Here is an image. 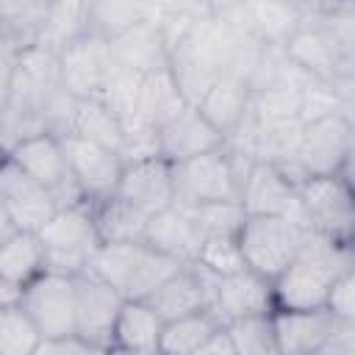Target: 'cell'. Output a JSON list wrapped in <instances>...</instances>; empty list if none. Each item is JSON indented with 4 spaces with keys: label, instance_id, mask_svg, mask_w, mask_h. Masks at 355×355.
I'll list each match as a JSON object with an SVG mask.
<instances>
[{
    "label": "cell",
    "instance_id": "1",
    "mask_svg": "<svg viewBox=\"0 0 355 355\" xmlns=\"http://www.w3.org/2000/svg\"><path fill=\"white\" fill-rule=\"evenodd\" d=\"M355 263L347 244L308 233L294 263L275 280L277 311H316L327 308L336 280Z\"/></svg>",
    "mask_w": 355,
    "mask_h": 355
},
{
    "label": "cell",
    "instance_id": "2",
    "mask_svg": "<svg viewBox=\"0 0 355 355\" xmlns=\"http://www.w3.org/2000/svg\"><path fill=\"white\" fill-rule=\"evenodd\" d=\"M252 158L236 147H225L183 164H172L175 205L200 208L214 202H241Z\"/></svg>",
    "mask_w": 355,
    "mask_h": 355
},
{
    "label": "cell",
    "instance_id": "3",
    "mask_svg": "<svg viewBox=\"0 0 355 355\" xmlns=\"http://www.w3.org/2000/svg\"><path fill=\"white\" fill-rule=\"evenodd\" d=\"M36 236L44 247L47 272L69 277L83 275L103 244L92 205L61 208Z\"/></svg>",
    "mask_w": 355,
    "mask_h": 355
},
{
    "label": "cell",
    "instance_id": "4",
    "mask_svg": "<svg viewBox=\"0 0 355 355\" xmlns=\"http://www.w3.org/2000/svg\"><path fill=\"white\" fill-rule=\"evenodd\" d=\"M308 233L311 230L302 222L288 216H247L239 233V247L247 269L275 283L294 263Z\"/></svg>",
    "mask_w": 355,
    "mask_h": 355
},
{
    "label": "cell",
    "instance_id": "5",
    "mask_svg": "<svg viewBox=\"0 0 355 355\" xmlns=\"http://www.w3.org/2000/svg\"><path fill=\"white\" fill-rule=\"evenodd\" d=\"M300 208L311 233L349 244L355 233V189L338 178H308L300 183Z\"/></svg>",
    "mask_w": 355,
    "mask_h": 355
},
{
    "label": "cell",
    "instance_id": "6",
    "mask_svg": "<svg viewBox=\"0 0 355 355\" xmlns=\"http://www.w3.org/2000/svg\"><path fill=\"white\" fill-rule=\"evenodd\" d=\"M14 161L25 175H31L36 183H42L58 202V208H75V205H89L72 169L64 155L61 139L53 133H39L17 141L14 150L6 155Z\"/></svg>",
    "mask_w": 355,
    "mask_h": 355
},
{
    "label": "cell",
    "instance_id": "7",
    "mask_svg": "<svg viewBox=\"0 0 355 355\" xmlns=\"http://www.w3.org/2000/svg\"><path fill=\"white\" fill-rule=\"evenodd\" d=\"M352 147H355V122L347 111L311 119L305 122L302 141L297 150V169L305 180L338 175Z\"/></svg>",
    "mask_w": 355,
    "mask_h": 355
},
{
    "label": "cell",
    "instance_id": "8",
    "mask_svg": "<svg viewBox=\"0 0 355 355\" xmlns=\"http://www.w3.org/2000/svg\"><path fill=\"white\" fill-rule=\"evenodd\" d=\"M17 305L36 324L42 338L75 336V277L42 272L22 288Z\"/></svg>",
    "mask_w": 355,
    "mask_h": 355
},
{
    "label": "cell",
    "instance_id": "9",
    "mask_svg": "<svg viewBox=\"0 0 355 355\" xmlns=\"http://www.w3.org/2000/svg\"><path fill=\"white\" fill-rule=\"evenodd\" d=\"M114 69L116 61L111 53V42L97 33H86L58 53L61 89L78 100H100Z\"/></svg>",
    "mask_w": 355,
    "mask_h": 355
},
{
    "label": "cell",
    "instance_id": "10",
    "mask_svg": "<svg viewBox=\"0 0 355 355\" xmlns=\"http://www.w3.org/2000/svg\"><path fill=\"white\" fill-rule=\"evenodd\" d=\"M122 305L125 297L86 269L75 277V336L97 349H111Z\"/></svg>",
    "mask_w": 355,
    "mask_h": 355
},
{
    "label": "cell",
    "instance_id": "11",
    "mask_svg": "<svg viewBox=\"0 0 355 355\" xmlns=\"http://www.w3.org/2000/svg\"><path fill=\"white\" fill-rule=\"evenodd\" d=\"M61 139V147H64V155L69 161V169L86 197L89 205H97L103 200H111L116 194V186L122 180V172H125V161L119 153L103 147V144H94V141H86L80 136H58Z\"/></svg>",
    "mask_w": 355,
    "mask_h": 355
},
{
    "label": "cell",
    "instance_id": "12",
    "mask_svg": "<svg viewBox=\"0 0 355 355\" xmlns=\"http://www.w3.org/2000/svg\"><path fill=\"white\" fill-rule=\"evenodd\" d=\"M58 211L55 197L6 158L0 169V214L8 216L19 233H39Z\"/></svg>",
    "mask_w": 355,
    "mask_h": 355
},
{
    "label": "cell",
    "instance_id": "13",
    "mask_svg": "<svg viewBox=\"0 0 355 355\" xmlns=\"http://www.w3.org/2000/svg\"><path fill=\"white\" fill-rule=\"evenodd\" d=\"M241 205L247 216H288L305 225L302 208H300V183L291 180L277 164H269V161L250 164V172L241 189Z\"/></svg>",
    "mask_w": 355,
    "mask_h": 355
},
{
    "label": "cell",
    "instance_id": "14",
    "mask_svg": "<svg viewBox=\"0 0 355 355\" xmlns=\"http://www.w3.org/2000/svg\"><path fill=\"white\" fill-rule=\"evenodd\" d=\"M158 144H161V158L166 164H183V161L225 150L227 136L216 130L214 122L197 105H186L172 122H166L158 130Z\"/></svg>",
    "mask_w": 355,
    "mask_h": 355
},
{
    "label": "cell",
    "instance_id": "15",
    "mask_svg": "<svg viewBox=\"0 0 355 355\" xmlns=\"http://www.w3.org/2000/svg\"><path fill=\"white\" fill-rule=\"evenodd\" d=\"M211 311L227 324L244 316H261L275 313V283L252 269H241L225 277H216L214 283V302Z\"/></svg>",
    "mask_w": 355,
    "mask_h": 355
},
{
    "label": "cell",
    "instance_id": "16",
    "mask_svg": "<svg viewBox=\"0 0 355 355\" xmlns=\"http://www.w3.org/2000/svg\"><path fill=\"white\" fill-rule=\"evenodd\" d=\"M122 202L133 205L144 216H155L175 205V183H172V164L164 158L136 161L125 164L122 180L116 186V194Z\"/></svg>",
    "mask_w": 355,
    "mask_h": 355
},
{
    "label": "cell",
    "instance_id": "17",
    "mask_svg": "<svg viewBox=\"0 0 355 355\" xmlns=\"http://www.w3.org/2000/svg\"><path fill=\"white\" fill-rule=\"evenodd\" d=\"M214 283H216V275H211L200 263H189V266H180L147 302L155 308V313L164 322H175L200 311H211Z\"/></svg>",
    "mask_w": 355,
    "mask_h": 355
},
{
    "label": "cell",
    "instance_id": "18",
    "mask_svg": "<svg viewBox=\"0 0 355 355\" xmlns=\"http://www.w3.org/2000/svg\"><path fill=\"white\" fill-rule=\"evenodd\" d=\"M255 69L258 67H233V69H227L211 86V92L202 97V103L197 105L214 122V128L227 136V141L241 130V125L247 119L250 100H252Z\"/></svg>",
    "mask_w": 355,
    "mask_h": 355
},
{
    "label": "cell",
    "instance_id": "19",
    "mask_svg": "<svg viewBox=\"0 0 355 355\" xmlns=\"http://www.w3.org/2000/svg\"><path fill=\"white\" fill-rule=\"evenodd\" d=\"M111 53H114L116 67L136 72L141 78L169 69V64H172L169 42L155 19H147L141 25L119 33L116 39H111Z\"/></svg>",
    "mask_w": 355,
    "mask_h": 355
},
{
    "label": "cell",
    "instance_id": "20",
    "mask_svg": "<svg viewBox=\"0 0 355 355\" xmlns=\"http://www.w3.org/2000/svg\"><path fill=\"white\" fill-rule=\"evenodd\" d=\"M341 322L327 311H275V330L283 355H311L327 349Z\"/></svg>",
    "mask_w": 355,
    "mask_h": 355
},
{
    "label": "cell",
    "instance_id": "21",
    "mask_svg": "<svg viewBox=\"0 0 355 355\" xmlns=\"http://www.w3.org/2000/svg\"><path fill=\"white\" fill-rule=\"evenodd\" d=\"M144 244L169 255V258H175V261H180L183 266H189V263H197V258H200L202 233H200L189 208L172 205V208L155 214L147 222Z\"/></svg>",
    "mask_w": 355,
    "mask_h": 355
},
{
    "label": "cell",
    "instance_id": "22",
    "mask_svg": "<svg viewBox=\"0 0 355 355\" xmlns=\"http://www.w3.org/2000/svg\"><path fill=\"white\" fill-rule=\"evenodd\" d=\"M186 105H189V100L183 97L172 69H161V72H153V75H147L141 80V92H139V103H136L133 119L147 125V128H153V130H161Z\"/></svg>",
    "mask_w": 355,
    "mask_h": 355
},
{
    "label": "cell",
    "instance_id": "23",
    "mask_svg": "<svg viewBox=\"0 0 355 355\" xmlns=\"http://www.w3.org/2000/svg\"><path fill=\"white\" fill-rule=\"evenodd\" d=\"M164 324L166 322L155 313V308L147 300H125L114 327V347L158 355Z\"/></svg>",
    "mask_w": 355,
    "mask_h": 355
},
{
    "label": "cell",
    "instance_id": "24",
    "mask_svg": "<svg viewBox=\"0 0 355 355\" xmlns=\"http://www.w3.org/2000/svg\"><path fill=\"white\" fill-rule=\"evenodd\" d=\"M286 55L305 72H311V78L327 80L336 75L338 69V55H341V44L333 33L322 31V28H300L286 44H283Z\"/></svg>",
    "mask_w": 355,
    "mask_h": 355
},
{
    "label": "cell",
    "instance_id": "25",
    "mask_svg": "<svg viewBox=\"0 0 355 355\" xmlns=\"http://www.w3.org/2000/svg\"><path fill=\"white\" fill-rule=\"evenodd\" d=\"M42 272H47V263L36 233H17L0 241V286L22 291Z\"/></svg>",
    "mask_w": 355,
    "mask_h": 355
},
{
    "label": "cell",
    "instance_id": "26",
    "mask_svg": "<svg viewBox=\"0 0 355 355\" xmlns=\"http://www.w3.org/2000/svg\"><path fill=\"white\" fill-rule=\"evenodd\" d=\"M69 133L72 136H80L86 141L103 144V147H108V150H114V153L122 155V147H125V125L100 100H80L78 103Z\"/></svg>",
    "mask_w": 355,
    "mask_h": 355
},
{
    "label": "cell",
    "instance_id": "27",
    "mask_svg": "<svg viewBox=\"0 0 355 355\" xmlns=\"http://www.w3.org/2000/svg\"><path fill=\"white\" fill-rule=\"evenodd\" d=\"M225 322L214 311H200L164 324L158 355H194L214 333H219Z\"/></svg>",
    "mask_w": 355,
    "mask_h": 355
},
{
    "label": "cell",
    "instance_id": "28",
    "mask_svg": "<svg viewBox=\"0 0 355 355\" xmlns=\"http://www.w3.org/2000/svg\"><path fill=\"white\" fill-rule=\"evenodd\" d=\"M250 25L261 44L277 47L286 44L302 28V8L286 3H250L247 6Z\"/></svg>",
    "mask_w": 355,
    "mask_h": 355
},
{
    "label": "cell",
    "instance_id": "29",
    "mask_svg": "<svg viewBox=\"0 0 355 355\" xmlns=\"http://www.w3.org/2000/svg\"><path fill=\"white\" fill-rule=\"evenodd\" d=\"M86 33H92L89 31V3H55L47 8L39 47L58 55L64 47H69L75 39H80Z\"/></svg>",
    "mask_w": 355,
    "mask_h": 355
},
{
    "label": "cell",
    "instance_id": "30",
    "mask_svg": "<svg viewBox=\"0 0 355 355\" xmlns=\"http://www.w3.org/2000/svg\"><path fill=\"white\" fill-rule=\"evenodd\" d=\"M92 211H94V222H97L103 241H144L150 216H144L133 205L122 202L119 197L103 200V202L92 205Z\"/></svg>",
    "mask_w": 355,
    "mask_h": 355
},
{
    "label": "cell",
    "instance_id": "31",
    "mask_svg": "<svg viewBox=\"0 0 355 355\" xmlns=\"http://www.w3.org/2000/svg\"><path fill=\"white\" fill-rule=\"evenodd\" d=\"M236 355H283L277 330H275V313H261V316H244L236 322L225 324Z\"/></svg>",
    "mask_w": 355,
    "mask_h": 355
},
{
    "label": "cell",
    "instance_id": "32",
    "mask_svg": "<svg viewBox=\"0 0 355 355\" xmlns=\"http://www.w3.org/2000/svg\"><path fill=\"white\" fill-rule=\"evenodd\" d=\"M155 8L141 3H89V31L103 39H116L119 33L153 19Z\"/></svg>",
    "mask_w": 355,
    "mask_h": 355
},
{
    "label": "cell",
    "instance_id": "33",
    "mask_svg": "<svg viewBox=\"0 0 355 355\" xmlns=\"http://www.w3.org/2000/svg\"><path fill=\"white\" fill-rule=\"evenodd\" d=\"M42 333L19 305L0 308V355H36Z\"/></svg>",
    "mask_w": 355,
    "mask_h": 355
},
{
    "label": "cell",
    "instance_id": "34",
    "mask_svg": "<svg viewBox=\"0 0 355 355\" xmlns=\"http://www.w3.org/2000/svg\"><path fill=\"white\" fill-rule=\"evenodd\" d=\"M202 241L205 239H239L244 222H247V211L241 202H214V205H200V208H189Z\"/></svg>",
    "mask_w": 355,
    "mask_h": 355
},
{
    "label": "cell",
    "instance_id": "35",
    "mask_svg": "<svg viewBox=\"0 0 355 355\" xmlns=\"http://www.w3.org/2000/svg\"><path fill=\"white\" fill-rule=\"evenodd\" d=\"M197 263L202 269H208L211 275H216V277H225V275L247 269L241 247H239V239H227V236L225 239H205L202 247H200Z\"/></svg>",
    "mask_w": 355,
    "mask_h": 355
},
{
    "label": "cell",
    "instance_id": "36",
    "mask_svg": "<svg viewBox=\"0 0 355 355\" xmlns=\"http://www.w3.org/2000/svg\"><path fill=\"white\" fill-rule=\"evenodd\" d=\"M327 311L341 322L355 327V263L336 280L330 300H327Z\"/></svg>",
    "mask_w": 355,
    "mask_h": 355
},
{
    "label": "cell",
    "instance_id": "37",
    "mask_svg": "<svg viewBox=\"0 0 355 355\" xmlns=\"http://www.w3.org/2000/svg\"><path fill=\"white\" fill-rule=\"evenodd\" d=\"M105 349H97L92 344H86L78 336L69 338H44L36 349V355H103Z\"/></svg>",
    "mask_w": 355,
    "mask_h": 355
},
{
    "label": "cell",
    "instance_id": "38",
    "mask_svg": "<svg viewBox=\"0 0 355 355\" xmlns=\"http://www.w3.org/2000/svg\"><path fill=\"white\" fill-rule=\"evenodd\" d=\"M194 355H236V347H233V341H230V336H227V330L222 327L219 333H214Z\"/></svg>",
    "mask_w": 355,
    "mask_h": 355
},
{
    "label": "cell",
    "instance_id": "39",
    "mask_svg": "<svg viewBox=\"0 0 355 355\" xmlns=\"http://www.w3.org/2000/svg\"><path fill=\"white\" fill-rule=\"evenodd\" d=\"M327 352L330 355H355V327L349 324H341L333 336V341L327 344Z\"/></svg>",
    "mask_w": 355,
    "mask_h": 355
},
{
    "label": "cell",
    "instance_id": "40",
    "mask_svg": "<svg viewBox=\"0 0 355 355\" xmlns=\"http://www.w3.org/2000/svg\"><path fill=\"white\" fill-rule=\"evenodd\" d=\"M338 178H344V180H347V183L355 189V147H352V153L347 155V161H344V166H341Z\"/></svg>",
    "mask_w": 355,
    "mask_h": 355
},
{
    "label": "cell",
    "instance_id": "41",
    "mask_svg": "<svg viewBox=\"0 0 355 355\" xmlns=\"http://www.w3.org/2000/svg\"><path fill=\"white\" fill-rule=\"evenodd\" d=\"M103 355H147V352H133V349H122V347H111Z\"/></svg>",
    "mask_w": 355,
    "mask_h": 355
},
{
    "label": "cell",
    "instance_id": "42",
    "mask_svg": "<svg viewBox=\"0 0 355 355\" xmlns=\"http://www.w3.org/2000/svg\"><path fill=\"white\" fill-rule=\"evenodd\" d=\"M347 247H349V252H352V258H355V233H352V239H349V244H347Z\"/></svg>",
    "mask_w": 355,
    "mask_h": 355
},
{
    "label": "cell",
    "instance_id": "43",
    "mask_svg": "<svg viewBox=\"0 0 355 355\" xmlns=\"http://www.w3.org/2000/svg\"><path fill=\"white\" fill-rule=\"evenodd\" d=\"M311 355H330L327 349H319V352H311Z\"/></svg>",
    "mask_w": 355,
    "mask_h": 355
}]
</instances>
